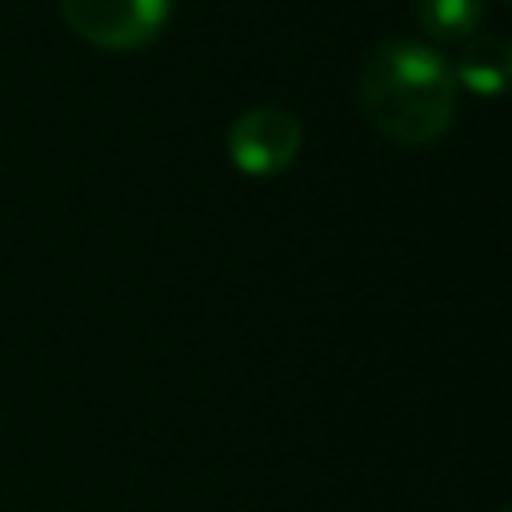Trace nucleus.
Returning a JSON list of instances; mask_svg holds the SVG:
<instances>
[{
  "label": "nucleus",
  "instance_id": "obj_1",
  "mask_svg": "<svg viewBox=\"0 0 512 512\" xmlns=\"http://www.w3.org/2000/svg\"><path fill=\"white\" fill-rule=\"evenodd\" d=\"M356 92L368 124L400 148L432 144L456 120L452 64L420 40L376 44L360 64Z\"/></svg>",
  "mask_w": 512,
  "mask_h": 512
},
{
  "label": "nucleus",
  "instance_id": "obj_2",
  "mask_svg": "<svg viewBox=\"0 0 512 512\" xmlns=\"http://www.w3.org/2000/svg\"><path fill=\"white\" fill-rule=\"evenodd\" d=\"M172 0H60L64 24L104 48V52H136L152 44L168 24Z\"/></svg>",
  "mask_w": 512,
  "mask_h": 512
},
{
  "label": "nucleus",
  "instance_id": "obj_3",
  "mask_svg": "<svg viewBox=\"0 0 512 512\" xmlns=\"http://www.w3.org/2000/svg\"><path fill=\"white\" fill-rule=\"evenodd\" d=\"M300 120L284 108H248L228 128V160L244 176H276L300 152Z\"/></svg>",
  "mask_w": 512,
  "mask_h": 512
},
{
  "label": "nucleus",
  "instance_id": "obj_4",
  "mask_svg": "<svg viewBox=\"0 0 512 512\" xmlns=\"http://www.w3.org/2000/svg\"><path fill=\"white\" fill-rule=\"evenodd\" d=\"M452 76H456V88H468V92H480V96L504 92V84L512 76V44L496 32L468 36L456 64H452Z\"/></svg>",
  "mask_w": 512,
  "mask_h": 512
},
{
  "label": "nucleus",
  "instance_id": "obj_5",
  "mask_svg": "<svg viewBox=\"0 0 512 512\" xmlns=\"http://www.w3.org/2000/svg\"><path fill=\"white\" fill-rule=\"evenodd\" d=\"M484 8H488L484 0H416V24L436 44H456L476 36Z\"/></svg>",
  "mask_w": 512,
  "mask_h": 512
},
{
  "label": "nucleus",
  "instance_id": "obj_6",
  "mask_svg": "<svg viewBox=\"0 0 512 512\" xmlns=\"http://www.w3.org/2000/svg\"><path fill=\"white\" fill-rule=\"evenodd\" d=\"M500 512H508V508H500Z\"/></svg>",
  "mask_w": 512,
  "mask_h": 512
}]
</instances>
